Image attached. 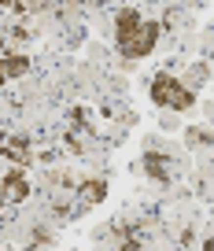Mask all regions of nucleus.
<instances>
[{"label": "nucleus", "mask_w": 214, "mask_h": 251, "mask_svg": "<svg viewBox=\"0 0 214 251\" xmlns=\"http://www.w3.org/2000/svg\"><path fill=\"white\" fill-rule=\"evenodd\" d=\"M166 163H170L166 155H148V170L155 174L159 181H166V177H170V174H166Z\"/></svg>", "instance_id": "0eeeda50"}, {"label": "nucleus", "mask_w": 214, "mask_h": 251, "mask_svg": "<svg viewBox=\"0 0 214 251\" xmlns=\"http://www.w3.org/2000/svg\"><path fill=\"white\" fill-rule=\"evenodd\" d=\"M0 151H4V159H8V163H15V166H30V163H33L30 141H23V137H8Z\"/></svg>", "instance_id": "7ed1b4c3"}, {"label": "nucleus", "mask_w": 214, "mask_h": 251, "mask_svg": "<svg viewBox=\"0 0 214 251\" xmlns=\"http://www.w3.org/2000/svg\"><path fill=\"white\" fill-rule=\"evenodd\" d=\"M151 103L170 107V111H189L192 103H196V96H192V89H185L174 74H159V78L151 81Z\"/></svg>", "instance_id": "f03ea898"}, {"label": "nucleus", "mask_w": 214, "mask_h": 251, "mask_svg": "<svg viewBox=\"0 0 214 251\" xmlns=\"http://www.w3.org/2000/svg\"><path fill=\"white\" fill-rule=\"evenodd\" d=\"M0 74H4V78H23V74H30V59H26V55H4Z\"/></svg>", "instance_id": "39448f33"}, {"label": "nucleus", "mask_w": 214, "mask_h": 251, "mask_svg": "<svg viewBox=\"0 0 214 251\" xmlns=\"http://www.w3.org/2000/svg\"><path fill=\"white\" fill-rule=\"evenodd\" d=\"M115 37H119V52L129 55V59H141L155 48V37H159V23L144 19L137 8H122L115 15Z\"/></svg>", "instance_id": "f257e3e1"}, {"label": "nucleus", "mask_w": 214, "mask_h": 251, "mask_svg": "<svg viewBox=\"0 0 214 251\" xmlns=\"http://www.w3.org/2000/svg\"><path fill=\"white\" fill-rule=\"evenodd\" d=\"M4 188H8V203H23V200L30 196V185H26V177H23L19 170H8Z\"/></svg>", "instance_id": "20e7f679"}, {"label": "nucleus", "mask_w": 214, "mask_h": 251, "mask_svg": "<svg viewBox=\"0 0 214 251\" xmlns=\"http://www.w3.org/2000/svg\"><path fill=\"white\" fill-rule=\"evenodd\" d=\"M103 192H107V181H85V185H81V196H85L89 203H100Z\"/></svg>", "instance_id": "423d86ee"}]
</instances>
